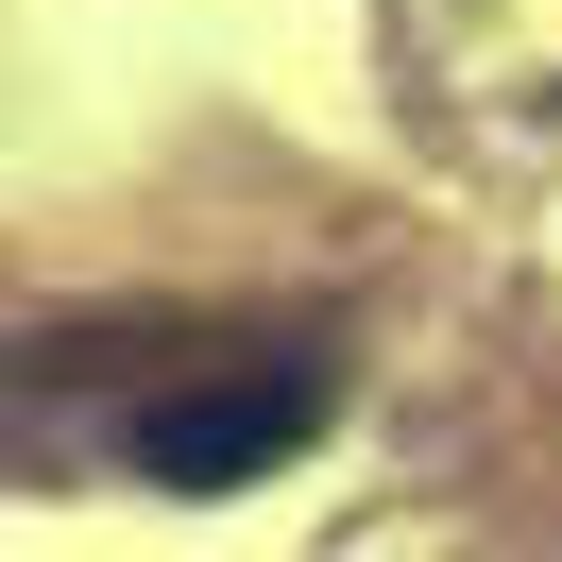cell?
<instances>
[{
    "mask_svg": "<svg viewBox=\"0 0 562 562\" xmlns=\"http://www.w3.org/2000/svg\"><path fill=\"white\" fill-rule=\"evenodd\" d=\"M290 443H324V358H239V375H188L137 409V477L154 494H239Z\"/></svg>",
    "mask_w": 562,
    "mask_h": 562,
    "instance_id": "obj_1",
    "label": "cell"
}]
</instances>
